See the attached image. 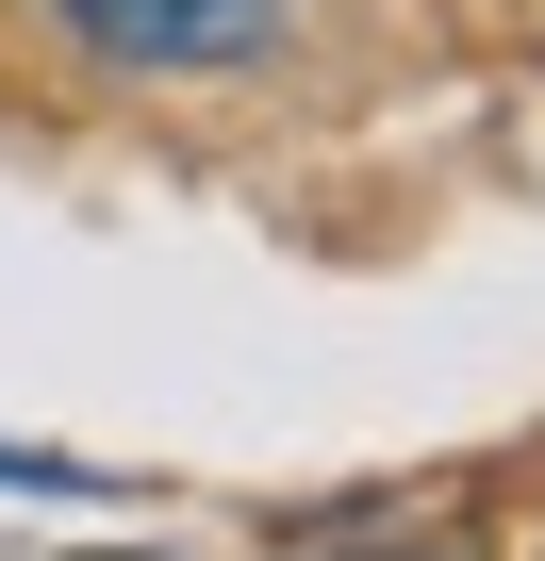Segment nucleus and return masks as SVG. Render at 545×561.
<instances>
[{
	"label": "nucleus",
	"instance_id": "nucleus-1",
	"mask_svg": "<svg viewBox=\"0 0 545 561\" xmlns=\"http://www.w3.org/2000/svg\"><path fill=\"white\" fill-rule=\"evenodd\" d=\"M50 18L116 67H248L264 34H282V0H50Z\"/></svg>",
	"mask_w": 545,
	"mask_h": 561
},
{
	"label": "nucleus",
	"instance_id": "nucleus-2",
	"mask_svg": "<svg viewBox=\"0 0 545 561\" xmlns=\"http://www.w3.org/2000/svg\"><path fill=\"white\" fill-rule=\"evenodd\" d=\"M0 479H67V462H34V446H0Z\"/></svg>",
	"mask_w": 545,
	"mask_h": 561
},
{
	"label": "nucleus",
	"instance_id": "nucleus-3",
	"mask_svg": "<svg viewBox=\"0 0 545 561\" xmlns=\"http://www.w3.org/2000/svg\"><path fill=\"white\" fill-rule=\"evenodd\" d=\"M348 561H413V545H348Z\"/></svg>",
	"mask_w": 545,
	"mask_h": 561
},
{
	"label": "nucleus",
	"instance_id": "nucleus-4",
	"mask_svg": "<svg viewBox=\"0 0 545 561\" xmlns=\"http://www.w3.org/2000/svg\"><path fill=\"white\" fill-rule=\"evenodd\" d=\"M100 561H133V545H100Z\"/></svg>",
	"mask_w": 545,
	"mask_h": 561
}]
</instances>
